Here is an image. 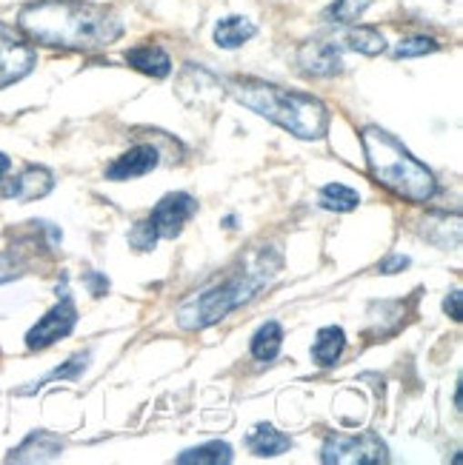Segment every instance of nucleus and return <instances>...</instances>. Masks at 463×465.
I'll return each instance as SVG.
<instances>
[{
    "mask_svg": "<svg viewBox=\"0 0 463 465\" xmlns=\"http://www.w3.org/2000/svg\"><path fill=\"white\" fill-rule=\"evenodd\" d=\"M257 32V26L252 24L249 17H240V15H229L224 20H217L215 26V44L220 49H240L247 44V40H252Z\"/></svg>",
    "mask_w": 463,
    "mask_h": 465,
    "instance_id": "obj_16",
    "label": "nucleus"
},
{
    "mask_svg": "<svg viewBox=\"0 0 463 465\" xmlns=\"http://www.w3.org/2000/svg\"><path fill=\"white\" fill-rule=\"evenodd\" d=\"M86 282L92 286V294H95V297L106 294V289H109V280H106V277H100V274H89Z\"/></svg>",
    "mask_w": 463,
    "mask_h": 465,
    "instance_id": "obj_27",
    "label": "nucleus"
},
{
    "mask_svg": "<svg viewBox=\"0 0 463 465\" xmlns=\"http://www.w3.org/2000/svg\"><path fill=\"white\" fill-rule=\"evenodd\" d=\"M360 146H364L372 180L389 189L395 197H404L409 203H429L438 194L435 174L418 157H412L404 143L387 129L367 126L360 134Z\"/></svg>",
    "mask_w": 463,
    "mask_h": 465,
    "instance_id": "obj_4",
    "label": "nucleus"
},
{
    "mask_svg": "<svg viewBox=\"0 0 463 465\" xmlns=\"http://www.w3.org/2000/svg\"><path fill=\"white\" fill-rule=\"evenodd\" d=\"M332 40L340 49H352V52H360V54H367V57H375L380 52H387L384 35H380L377 29H372V26H347L344 32H337Z\"/></svg>",
    "mask_w": 463,
    "mask_h": 465,
    "instance_id": "obj_12",
    "label": "nucleus"
},
{
    "mask_svg": "<svg viewBox=\"0 0 463 465\" xmlns=\"http://www.w3.org/2000/svg\"><path fill=\"white\" fill-rule=\"evenodd\" d=\"M407 266H409V257L407 254H389L387 260H380L377 272L380 274H398V272H404Z\"/></svg>",
    "mask_w": 463,
    "mask_h": 465,
    "instance_id": "obj_25",
    "label": "nucleus"
},
{
    "mask_svg": "<svg viewBox=\"0 0 463 465\" xmlns=\"http://www.w3.org/2000/svg\"><path fill=\"white\" fill-rule=\"evenodd\" d=\"M9 166H12V160H9L4 152H0V177H4V174L9 172Z\"/></svg>",
    "mask_w": 463,
    "mask_h": 465,
    "instance_id": "obj_28",
    "label": "nucleus"
},
{
    "mask_svg": "<svg viewBox=\"0 0 463 465\" xmlns=\"http://www.w3.org/2000/svg\"><path fill=\"white\" fill-rule=\"evenodd\" d=\"M297 64L315 77H335L344 72V57H340V46L335 40H309L300 46Z\"/></svg>",
    "mask_w": 463,
    "mask_h": 465,
    "instance_id": "obj_9",
    "label": "nucleus"
},
{
    "mask_svg": "<svg viewBox=\"0 0 463 465\" xmlns=\"http://www.w3.org/2000/svg\"><path fill=\"white\" fill-rule=\"evenodd\" d=\"M177 465H204V462H209V465H220V462H232V449L226 446V442H220V440H215V442H206V446H197V449H189V451H184V454H177V460H175Z\"/></svg>",
    "mask_w": 463,
    "mask_h": 465,
    "instance_id": "obj_19",
    "label": "nucleus"
},
{
    "mask_svg": "<svg viewBox=\"0 0 463 465\" xmlns=\"http://www.w3.org/2000/svg\"><path fill=\"white\" fill-rule=\"evenodd\" d=\"M247 449L255 457H277L292 449V440L284 431L269 426V422H257V426L247 434Z\"/></svg>",
    "mask_w": 463,
    "mask_h": 465,
    "instance_id": "obj_14",
    "label": "nucleus"
},
{
    "mask_svg": "<svg viewBox=\"0 0 463 465\" xmlns=\"http://www.w3.org/2000/svg\"><path fill=\"white\" fill-rule=\"evenodd\" d=\"M372 4V0H335L332 9H329V17H335L337 24H352V20H357L360 15H364V9Z\"/></svg>",
    "mask_w": 463,
    "mask_h": 465,
    "instance_id": "obj_22",
    "label": "nucleus"
},
{
    "mask_svg": "<svg viewBox=\"0 0 463 465\" xmlns=\"http://www.w3.org/2000/svg\"><path fill=\"white\" fill-rule=\"evenodd\" d=\"M229 94L237 104L272 120L275 126L287 129L297 140H320L329 132V109L315 94L275 86L257 77L229 80Z\"/></svg>",
    "mask_w": 463,
    "mask_h": 465,
    "instance_id": "obj_3",
    "label": "nucleus"
},
{
    "mask_svg": "<svg viewBox=\"0 0 463 465\" xmlns=\"http://www.w3.org/2000/svg\"><path fill=\"white\" fill-rule=\"evenodd\" d=\"M129 242H132V246H135L137 252H152V249H155L157 232H155V226H152V220H149V217H146V220H140V223L132 226Z\"/></svg>",
    "mask_w": 463,
    "mask_h": 465,
    "instance_id": "obj_23",
    "label": "nucleus"
},
{
    "mask_svg": "<svg viewBox=\"0 0 463 465\" xmlns=\"http://www.w3.org/2000/svg\"><path fill=\"white\" fill-rule=\"evenodd\" d=\"M60 451V440L52 437L49 431H35L26 437V442L20 449L9 454V462H37V460H52Z\"/></svg>",
    "mask_w": 463,
    "mask_h": 465,
    "instance_id": "obj_17",
    "label": "nucleus"
},
{
    "mask_svg": "<svg viewBox=\"0 0 463 465\" xmlns=\"http://www.w3.org/2000/svg\"><path fill=\"white\" fill-rule=\"evenodd\" d=\"M86 362H89V354H77V357H72V360L66 362V366H60V369L49 371V374H46L44 380H40V382H35V389L46 386L49 380H72V377H77L80 371L86 369ZM35 389H32V391H35Z\"/></svg>",
    "mask_w": 463,
    "mask_h": 465,
    "instance_id": "obj_24",
    "label": "nucleus"
},
{
    "mask_svg": "<svg viewBox=\"0 0 463 465\" xmlns=\"http://www.w3.org/2000/svg\"><path fill=\"white\" fill-rule=\"evenodd\" d=\"M444 312H447L455 322L463 320V294H460V289L449 292V297L444 300Z\"/></svg>",
    "mask_w": 463,
    "mask_h": 465,
    "instance_id": "obj_26",
    "label": "nucleus"
},
{
    "mask_svg": "<svg viewBox=\"0 0 463 465\" xmlns=\"http://www.w3.org/2000/svg\"><path fill=\"white\" fill-rule=\"evenodd\" d=\"M17 26L35 44L72 52L106 49L124 35V20L89 0H37L20 9Z\"/></svg>",
    "mask_w": 463,
    "mask_h": 465,
    "instance_id": "obj_1",
    "label": "nucleus"
},
{
    "mask_svg": "<svg viewBox=\"0 0 463 465\" xmlns=\"http://www.w3.org/2000/svg\"><path fill=\"white\" fill-rule=\"evenodd\" d=\"M320 460L327 465H380L389 462L387 442L375 431H360V434H329L324 449H320Z\"/></svg>",
    "mask_w": 463,
    "mask_h": 465,
    "instance_id": "obj_5",
    "label": "nucleus"
},
{
    "mask_svg": "<svg viewBox=\"0 0 463 465\" xmlns=\"http://www.w3.org/2000/svg\"><path fill=\"white\" fill-rule=\"evenodd\" d=\"M77 322V309L69 294L60 297L55 306L40 317L35 326L26 334V349L40 351V349H49L52 342H57L60 337H66Z\"/></svg>",
    "mask_w": 463,
    "mask_h": 465,
    "instance_id": "obj_6",
    "label": "nucleus"
},
{
    "mask_svg": "<svg viewBox=\"0 0 463 465\" xmlns=\"http://www.w3.org/2000/svg\"><path fill=\"white\" fill-rule=\"evenodd\" d=\"M320 206L329 212H352L360 206V194L344 183H329L320 189Z\"/></svg>",
    "mask_w": 463,
    "mask_h": 465,
    "instance_id": "obj_20",
    "label": "nucleus"
},
{
    "mask_svg": "<svg viewBox=\"0 0 463 465\" xmlns=\"http://www.w3.org/2000/svg\"><path fill=\"white\" fill-rule=\"evenodd\" d=\"M126 64H129L135 72L149 74V77H155V80L166 77V74L172 72V60H169V54H166L164 49H160V46H155V44L132 46V49L126 52Z\"/></svg>",
    "mask_w": 463,
    "mask_h": 465,
    "instance_id": "obj_13",
    "label": "nucleus"
},
{
    "mask_svg": "<svg viewBox=\"0 0 463 465\" xmlns=\"http://www.w3.org/2000/svg\"><path fill=\"white\" fill-rule=\"evenodd\" d=\"M52 189H55V177H52V172L44 169V166H29V169L20 172L17 177L6 180V183L0 186V197H6V200H20V203H29V200L46 197Z\"/></svg>",
    "mask_w": 463,
    "mask_h": 465,
    "instance_id": "obj_10",
    "label": "nucleus"
},
{
    "mask_svg": "<svg viewBox=\"0 0 463 465\" xmlns=\"http://www.w3.org/2000/svg\"><path fill=\"white\" fill-rule=\"evenodd\" d=\"M440 44L435 37H427V35H412V37H404L400 44L395 46V57H424V54H432L438 52Z\"/></svg>",
    "mask_w": 463,
    "mask_h": 465,
    "instance_id": "obj_21",
    "label": "nucleus"
},
{
    "mask_svg": "<svg viewBox=\"0 0 463 465\" xmlns=\"http://www.w3.org/2000/svg\"><path fill=\"white\" fill-rule=\"evenodd\" d=\"M280 346H284V329H280V322L269 320L264 322L255 337H252V357L260 360V362H272L277 354H280Z\"/></svg>",
    "mask_w": 463,
    "mask_h": 465,
    "instance_id": "obj_18",
    "label": "nucleus"
},
{
    "mask_svg": "<svg viewBox=\"0 0 463 465\" xmlns=\"http://www.w3.org/2000/svg\"><path fill=\"white\" fill-rule=\"evenodd\" d=\"M277 269H280V257L272 249L252 252L229 277H224L220 282H215V286L189 297L184 306L177 309V326L184 331L215 326L217 320H224L235 309L247 306L249 300H255V294L260 289L269 286V280L277 274Z\"/></svg>",
    "mask_w": 463,
    "mask_h": 465,
    "instance_id": "obj_2",
    "label": "nucleus"
},
{
    "mask_svg": "<svg viewBox=\"0 0 463 465\" xmlns=\"http://www.w3.org/2000/svg\"><path fill=\"white\" fill-rule=\"evenodd\" d=\"M197 212V200L186 192H172L166 197H160V203L152 209L149 220L157 232V237H177L189 220Z\"/></svg>",
    "mask_w": 463,
    "mask_h": 465,
    "instance_id": "obj_8",
    "label": "nucleus"
},
{
    "mask_svg": "<svg viewBox=\"0 0 463 465\" xmlns=\"http://www.w3.org/2000/svg\"><path fill=\"white\" fill-rule=\"evenodd\" d=\"M35 66V49L24 35L0 24V89L24 80Z\"/></svg>",
    "mask_w": 463,
    "mask_h": 465,
    "instance_id": "obj_7",
    "label": "nucleus"
},
{
    "mask_svg": "<svg viewBox=\"0 0 463 465\" xmlns=\"http://www.w3.org/2000/svg\"><path fill=\"white\" fill-rule=\"evenodd\" d=\"M157 163H160L157 149L149 143H140V146H132L129 152H124L120 157H115L106 166V177L109 180H135V177H144V174L155 172Z\"/></svg>",
    "mask_w": 463,
    "mask_h": 465,
    "instance_id": "obj_11",
    "label": "nucleus"
},
{
    "mask_svg": "<svg viewBox=\"0 0 463 465\" xmlns=\"http://www.w3.org/2000/svg\"><path fill=\"white\" fill-rule=\"evenodd\" d=\"M347 349V334L340 326H327L315 334V342H312V360L317 362L320 369H329L340 360Z\"/></svg>",
    "mask_w": 463,
    "mask_h": 465,
    "instance_id": "obj_15",
    "label": "nucleus"
}]
</instances>
